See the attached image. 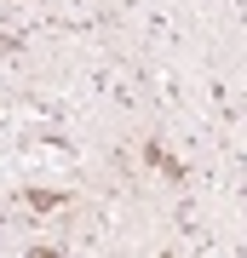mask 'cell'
<instances>
[{
	"label": "cell",
	"instance_id": "obj_1",
	"mask_svg": "<svg viewBox=\"0 0 247 258\" xmlns=\"http://www.w3.org/2000/svg\"><path fill=\"white\" fill-rule=\"evenodd\" d=\"M29 201H35V207H64L69 195L64 189H29Z\"/></svg>",
	"mask_w": 247,
	"mask_h": 258
}]
</instances>
